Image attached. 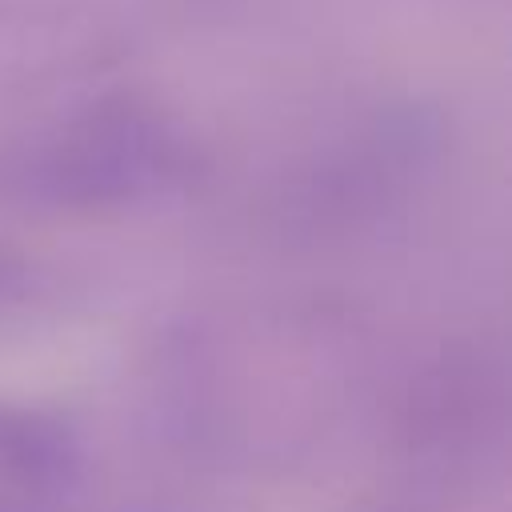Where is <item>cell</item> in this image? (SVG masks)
<instances>
[{
	"label": "cell",
	"mask_w": 512,
	"mask_h": 512,
	"mask_svg": "<svg viewBox=\"0 0 512 512\" xmlns=\"http://www.w3.org/2000/svg\"><path fill=\"white\" fill-rule=\"evenodd\" d=\"M76 460L80 444L64 420L0 404V468L24 480H60L76 468Z\"/></svg>",
	"instance_id": "cell-1"
}]
</instances>
